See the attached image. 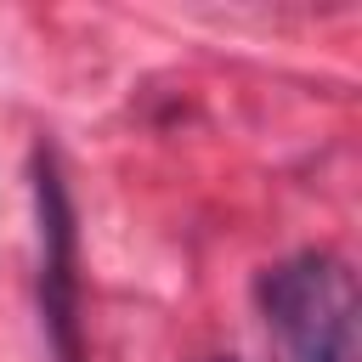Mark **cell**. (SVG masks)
<instances>
[{
	"instance_id": "obj_1",
	"label": "cell",
	"mask_w": 362,
	"mask_h": 362,
	"mask_svg": "<svg viewBox=\"0 0 362 362\" xmlns=\"http://www.w3.org/2000/svg\"><path fill=\"white\" fill-rule=\"evenodd\" d=\"M260 305L294 362H345L351 317H356V283H351L345 260H334V255L283 260L277 272H266Z\"/></svg>"
},
{
	"instance_id": "obj_2",
	"label": "cell",
	"mask_w": 362,
	"mask_h": 362,
	"mask_svg": "<svg viewBox=\"0 0 362 362\" xmlns=\"http://www.w3.org/2000/svg\"><path fill=\"white\" fill-rule=\"evenodd\" d=\"M34 198H40V249H45L40 255V300H45V317L57 328L62 362H79V345H74V221H68L62 181L45 158L34 175Z\"/></svg>"
},
{
	"instance_id": "obj_3",
	"label": "cell",
	"mask_w": 362,
	"mask_h": 362,
	"mask_svg": "<svg viewBox=\"0 0 362 362\" xmlns=\"http://www.w3.org/2000/svg\"><path fill=\"white\" fill-rule=\"evenodd\" d=\"M209 362H232V356H209Z\"/></svg>"
}]
</instances>
